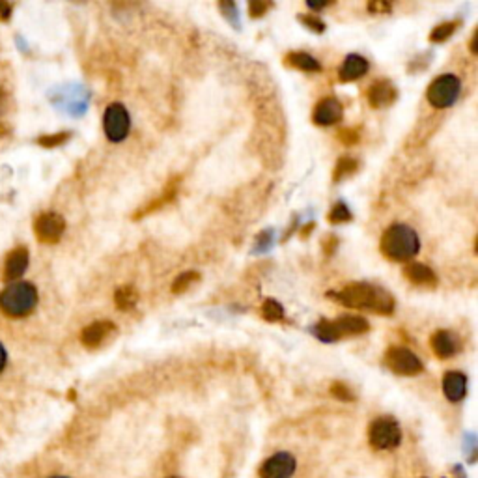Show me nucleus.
Returning a JSON list of instances; mask_svg holds the SVG:
<instances>
[{"mask_svg":"<svg viewBox=\"0 0 478 478\" xmlns=\"http://www.w3.org/2000/svg\"><path fill=\"white\" fill-rule=\"evenodd\" d=\"M331 392H333V397H337L339 400H344V402L355 400V394L352 392V389H349L348 385H344V383H333V387H331Z\"/></svg>","mask_w":478,"mask_h":478,"instance_id":"cd10ccee","label":"nucleus"},{"mask_svg":"<svg viewBox=\"0 0 478 478\" xmlns=\"http://www.w3.org/2000/svg\"><path fill=\"white\" fill-rule=\"evenodd\" d=\"M385 362L387 367L398 376H417L424 370L419 355L404 346H394V348L387 349Z\"/></svg>","mask_w":478,"mask_h":478,"instance_id":"6e6552de","label":"nucleus"},{"mask_svg":"<svg viewBox=\"0 0 478 478\" xmlns=\"http://www.w3.org/2000/svg\"><path fill=\"white\" fill-rule=\"evenodd\" d=\"M66 230V221L59 213H41L34 222V232L41 243H56Z\"/></svg>","mask_w":478,"mask_h":478,"instance_id":"1a4fd4ad","label":"nucleus"},{"mask_svg":"<svg viewBox=\"0 0 478 478\" xmlns=\"http://www.w3.org/2000/svg\"><path fill=\"white\" fill-rule=\"evenodd\" d=\"M2 111H4V92L0 90V114H2Z\"/></svg>","mask_w":478,"mask_h":478,"instance_id":"ea45409f","label":"nucleus"},{"mask_svg":"<svg viewBox=\"0 0 478 478\" xmlns=\"http://www.w3.org/2000/svg\"><path fill=\"white\" fill-rule=\"evenodd\" d=\"M286 64L295 69H301V71H309V73L322 71V66H319L318 60H316L312 54L303 53V51H294V53L286 54Z\"/></svg>","mask_w":478,"mask_h":478,"instance_id":"6ab92c4d","label":"nucleus"},{"mask_svg":"<svg viewBox=\"0 0 478 478\" xmlns=\"http://www.w3.org/2000/svg\"><path fill=\"white\" fill-rule=\"evenodd\" d=\"M199 279L200 275L196 271H185V273H181V275L172 282V294H184V292H187L194 282H199Z\"/></svg>","mask_w":478,"mask_h":478,"instance_id":"393cba45","label":"nucleus"},{"mask_svg":"<svg viewBox=\"0 0 478 478\" xmlns=\"http://www.w3.org/2000/svg\"><path fill=\"white\" fill-rule=\"evenodd\" d=\"M139 301V292L133 286H121L114 294V303L120 310H131Z\"/></svg>","mask_w":478,"mask_h":478,"instance_id":"412c9836","label":"nucleus"},{"mask_svg":"<svg viewBox=\"0 0 478 478\" xmlns=\"http://www.w3.org/2000/svg\"><path fill=\"white\" fill-rule=\"evenodd\" d=\"M38 304V290L32 282H14L0 294V310L11 318L29 316Z\"/></svg>","mask_w":478,"mask_h":478,"instance_id":"7ed1b4c3","label":"nucleus"},{"mask_svg":"<svg viewBox=\"0 0 478 478\" xmlns=\"http://www.w3.org/2000/svg\"><path fill=\"white\" fill-rule=\"evenodd\" d=\"M398 92L394 84L391 81H377L374 82L370 90H368V103L372 109H383V106H389L397 101Z\"/></svg>","mask_w":478,"mask_h":478,"instance_id":"f8f14e48","label":"nucleus"},{"mask_svg":"<svg viewBox=\"0 0 478 478\" xmlns=\"http://www.w3.org/2000/svg\"><path fill=\"white\" fill-rule=\"evenodd\" d=\"M262 316L269 324H275V322H280V319L284 318V309H282V304L279 301L267 299L262 304Z\"/></svg>","mask_w":478,"mask_h":478,"instance_id":"b1692460","label":"nucleus"},{"mask_svg":"<svg viewBox=\"0 0 478 478\" xmlns=\"http://www.w3.org/2000/svg\"><path fill=\"white\" fill-rule=\"evenodd\" d=\"M114 324L109 322V319H103V322H94L88 327L82 329L81 333V342L86 346V348H97L99 344H103V340L109 337V334L114 331Z\"/></svg>","mask_w":478,"mask_h":478,"instance_id":"2eb2a0df","label":"nucleus"},{"mask_svg":"<svg viewBox=\"0 0 478 478\" xmlns=\"http://www.w3.org/2000/svg\"><path fill=\"white\" fill-rule=\"evenodd\" d=\"M430 342H432V349H434V353L441 359L452 357V355H456L459 349L458 339H456L454 334L450 333V331H444V329H441V331L434 333Z\"/></svg>","mask_w":478,"mask_h":478,"instance_id":"f3484780","label":"nucleus"},{"mask_svg":"<svg viewBox=\"0 0 478 478\" xmlns=\"http://www.w3.org/2000/svg\"><path fill=\"white\" fill-rule=\"evenodd\" d=\"M383 257L392 262H409L419 254V234L404 222H394L387 228L379 243Z\"/></svg>","mask_w":478,"mask_h":478,"instance_id":"f03ea898","label":"nucleus"},{"mask_svg":"<svg viewBox=\"0 0 478 478\" xmlns=\"http://www.w3.org/2000/svg\"><path fill=\"white\" fill-rule=\"evenodd\" d=\"M342 114H344L342 103H340L337 97H325V99H322V101L316 105L312 120H314L316 126L327 127V126H334L337 121L342 120Z\"/></svg>","mask_w":478,"mask_h":478,"instance_id":"9b49d317","label":"nucleus"},{"mask_svg":"<svg viewBox=\"0 0 478 478\" xmlns=\"http://www.w3.org/2000/svg\"><path fill=\"white\" fill-rule=\"evenodd\" d=\"M368 11H372V14H389L391 11V4H387V2H370L368 4Z\"/></svg>","mask_w":478,"mask_h":478,"instance_id":"473e14b6","label":"nucleus"},{"mask_svg":"<svg viewBox=\"0 0 478 478\" xmlns=\"http://www.w3.org/2000/svg\"><path fill=\"white\" fill-rule=\"evenodd\" d=\"M49 478H66V477H49Z\"/></svg>","mask_w":478,"mask_h":478,"instance_id":"a19ab883","label":"nucleus"},{"mask_svg":"<svg viewBox=\"0 0 478 478\" xmlns=\"http://www.w3.org/2000/svg\"><path fill=\"white\" fill-rule=\"evenodd\" d=\"M6 362H8V353H6L4 346H2V344H0V372H2V370H4Z\"/></svg>","mask_w":478,"mask_h":478,"instance_id":"f704fd0d","label":"nucleus"},{"mask_svg":"<svg viewBox=\"0 0 478 478\" xmlns=\"http://www.w3.org/2000/svg\"><path fill=\"white\" fill-rule=\"evenodd\" d=\"M370 331V324L362 316H342L333 322H319L314 327L316 339L322 342H337L340 339H348V337H357Z\"/></svg>","mask_w":478,"mask_h":478,"instance_id":"20e7f679","label":"nucleus"},{"mask_svg":"<svg viewBox=\"0 0 478 478\" xmlns=\"http://www.w3.org/2000/svg\"><path fill=\"white\" fill-rule=\"evenodd\" d=\"M327 297L348 309L372 310L382 316H391L394 312V297L382 286L368 282H352L340 290L329 292Z\"/></svg>","mask_w":478,"mask_h":478,"instance_id":"f257e3e1","label":"nucleus"},{"mask_svg":"<svg viewBox=\"0 0 478 478\" xmlns=\"http://www.w3.org/2000/svg\"><path fill=\"white\" fill-rule=\"evenodd\" d=\"M176 185H178V178H176L174 181H170V185L164 189V193L161 194L159 199L154 200V202L148 204V206H144V208L140 209L139 213H135V215H133V219H136V221H139V219L146 217V215H150V213L157 211V209H161L163 206H166V204L172 202V200L176 199V193H178V187H176Z\"/></svg>","mask_w":478,"mask_h":478,"instance_id":"aec40b11","label":"nucleus"},{"mask_svg":"<svg viewBox=\"0 0 478 478\" xmlns=\"http://www.w3.org/2000/svg\"><path fill=\"white\" fill-rule=\"evenodd\" d=\"M221 10H222V14L226 15V19L237 26V23L234 21V17H236V6H234L232 2H224V4H221Z\"/></svg>","mask_w":478,"mask_h":478,"instance_id":"72a5a7b5","label":"nucleus"},{"mask_svg":"<svg viewBox=\"0 0 478 478\" xmlns=\"http://www.w3.org/2000/svg\"><path fill=\"white\" fill-rule=\"evenodd\" d=\"M339 139H340V142H344L346 146H353V144H357L361 135H359L357 129H352V127H348V129L340 131Z\"/></svg>","mask_w":478,"mask_h":478,"instance_id":"c756f323","label":"nucleus"},{"mask_svg":"<svg viewBox=\"0 0 478 478\" xmlns=\"http://www.w3.org/2000/svg\"><path fill=\"white\" fill-rule=\"evenodd\" d=\"M29 267V249L26 247H17L6 257L4 262V279L17 280L24 275V271Z\"/></svg>","mask_w":478,"mask_h":478,"instance_id":"4468645a","label":"nucleus"},{"mask_svg":"<svg viewBox=\"0 0 478 478\" xmlns=\"http://www.w3.org/2000/svg\"><path fill=\"white\" fill-rule=\"evenodd\" d=\"M301 23H303L304 26H309L312 32H318V34H322L325 30V23L324 21H319L316 15H301Z\"/></svg>","mask_w":478,"mask_h":478,"instance_id":"c85d7f7f","label":"nucleus"},{"mask_svg":"<svg viewBox=\"0 0 478 478\" xmlns=\"http://www.w3.org/2000/svg\"><path fill=\"white\" fill-rule=\"evenodd\" d=\"M273 4L271 2H251L249 4V14L251 17H262V15H266L267 10H271Z\"/></svg>","mask_w":478,"mask_h":478,"instance_id":"7c9ffc66","label":"nucleus"},{"mask_svg":"<svg viewBox=\"0 0 478 478\" xmlns=\"http://www.w3.org/2000/svg\"><path fill=\"white\" fill-rule=\"evenodd\" d=\"M474 44H477V32H474L473 39H471V53L477 54V47H474Z\"/></svg>","mask_w":478,"mask_h":478,"instance_id":"58836bf2","label":"nucleus"},{"mask_svg":"<svg viewBox=\"0 0 478 478\" xmlns=\"http://www.w3.org/2000/svg\"><path fill=\"white\" fill-rule=\"evenodd\" d=\"M131 129V116L127 109L121 103H111L106 106L105 114H103V131H105L106 139L111 142H121L126 140Z\"/></svg>","mask_w":478,"mask_h":478,"instance_id":"0eeeda50","label":"nucleus"},{"mask_svg":"<svg viewBox=\"0 0 478 478\" xmlns=\"http://www.w3.org/2000/svg\"><path fill=\"white\" fill-rule=\"evenodd\" d=\"M359 169V161L353 159V157H342V159H339V163H337V166H334V172H333V179L339 184V181H342L344 178H348V176L355 174Z\"/></svg>","mask_w":478,"mask_h":478,"instance_id":"4be33fe9","label":"nucleus"},{"mask_svg":"<svg viewBox=\"0 0 478 478\" xmlns=\"http://www.w3.org/2000/svg\"><path fill=\"white\" fill-rule=\"evenodd\" d=\"M368 437L372 443L374 449L377 450H391L397 449L402 441L400 426L391 417H379L370 424L368 430Z\"/></svg>","mask_w":478,"mask_h":478,"instance_id":"423d86ee","label":"nucleus"},{"mask_svg":"<svg viewBox=\"0 0 478 478\" xmlns=\"http://www.w3.org/2000/svg\"><path fill=\"white\" fill-rule=\"evenodd\" d=\"M69 139V133H56V135H45L38 140L39 146L44 148H56V146L64 144Z\"/></svg>","mask_w":478,"mask_h":478,"instance_id":"bb28decb","label":"nucleus"},{"mask_svg":"<svg viewBox=\"0 0 478 478\" xmlns=\"http://www.w3.org/2000/svg\"><path fill=\"white\" fill-rule=\"evenodd\" d=\"M459 92H462L459 79L452 73H443L428 86L426 97H428V101L434 109H449L458 101Z\"/></svg>","mask_w":478,"mask_h":478,"instance_id":"39448f33","label":"nucleus"},{"mask_svg":"<svg viewBox=\"0 0 478 478\" xmlns=\"http://www.w3.org/2000/svg\"><path fill=\"white\" fill-rule=\"evenodd\" d=\"M307 6L309 8H312V10H324V8H327L329 2H324V4H314V2H307Z\"/></svg>","mask_w":478,"mask_h":478,"instance_id":"e433bc0d","label":"nucleus"},{"mask_svg":"<svg viewBox=\"0 0 478 478\" xmlns=\"http://www.w3.org/2000/svg\"><path fill=\"white\" fill-rule=\"evenodd\" d=\"M404 275L409 282L417 286H435L437 284V275L434 273V269H430L424 264H419V262H413V264H407L406 269H404Z\"/></svg>","mask_w":478,"mask_h":478,"instance_id":"a211bd4d","label":"nucleus"},{"mask_svg":"<svg viewBox=\"0 0 478 478\" xmlns=\"http://www.w3.org/2000/svg\"><path fill=\"white\" fill-rule=\"evenodd\" d=\"M337 247H339V239H337V236L324 237V251L327 257H331V254L337 251Z\"/></svg>","mask_w":478,"mask_h":478,"instance_id":"2f4dec72","label":"nucleus"},{"mask_svg":"<svg viewBox=\"0 0 478 478\" xmlns=\"http://www.w3.org/2000/svg\"><path fill=\"white\" fill-rule=\"evenodd\" d=\"M459 24H462L459 21H449V23H443L439 24V26H435V29L430 32V41H434V44L447 41V39L459 29Z\"/></svg>","mask_w":478,"mask_h":478,"instance_id":"5701e85b","label":"nucleus"},{"mask_svg":"<svg viewBox=\"0 0 478 478\" xmlns=\"http://www.w3.org/2000/svg\"><path fill=\"white\" fill-rule=\"evenodd\" d=\"M295 471V459L288 452H277L264 462L260 469L262 478H292Z\"/></svg>","mask_w":478,"mask_h":478,"instance_id":"9d476101","label":"nucleus"},{"mask_svg":"<svg viewBox=\"0 0 478 478\" xmlns=\"http://www.w3.org/2000/svg\"><path fill=\"white\" fill-rule=\"evenodd\" d=\"M329 222H333V224H342V222H349L352 221V211L344 202L334 204L331 213H329Z\"/></svg>","mask_w":478,"mask_h":478,"instance_id":"a878e982","label":"nucleus"},{"mask_svg":"<svg viewBox=\"0 0 478 478\" xmlns=\"http://www.w3.org/2000/svg\"><path fill=\"white\" fill-rule=\"evenodd\" d=\"M310 230H314V222H309V226L304 228L303 232H301V236L307 237V236H309V234H310Z\"/></svg>","mask_w":478,"mask_h":478,"instance_id":"4c0bfd02","label":"nucleus"},{"mask_svg":"<svg viewBox=\"0 0 478 478\" xmlns=\"http://www.w3.org/2000/svg\"><path fill=\"white\" fill-rule=\"evenodd\" d=\"M368 69H370V64H368L364 56H361V54H348L339 69V79L342 82H353L364 77Z\"/></svg>","mask_w":478,"mask_h":478,"instance_id":"ddd939ff","label":"nucleus"},{"mask_svg":"<svg viewBox=\"0 0 478 478\" xmlns=\"http://www.w3.org/2000/svg\"><path fill=\"white\" fill-rule=\"evenodd\" d=\"M443 392L450 402H462L467 394V377L462 372H447L443 377Z\"/></svg>","mask_w":478,"mask_h":478,"instance_id":"dca6fc26","label":"nucleus"},{"mask_svg":"<svg viewBox=\"0 0 478 478\" xmlns=\"http://www.w3.org/2000/svg\"><path fill=\"white\" fill-rule=\"evenodd\" d=\"M10 11H11L10 6L4 4V2H0V19H8V17H10Z\"/></svg>","mask_w":478,"mask_h":478,"instance_id":"c9c22d12","label":"nucleus"}]
</instances>
